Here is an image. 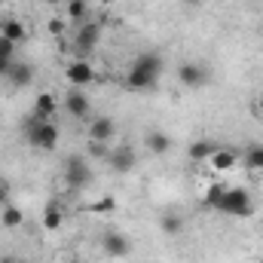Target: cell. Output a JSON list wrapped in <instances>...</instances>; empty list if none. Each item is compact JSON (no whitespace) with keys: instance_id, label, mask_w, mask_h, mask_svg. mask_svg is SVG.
Masks as SVG:
<instances>
[{"instance_id":"f546056e","label":"cell","mask_w":263,"mask_h":263,"mask_svg":"<svg viewBox=\"0 0 263 263\" xmlns=\"http://www.w3.org/2000/svg\"><path fill=\"white\" fill-rule=\"evenodd\" d=\"M0 263H28V260H18V257H0Z\"/></svg>"},{"instance_id":"cb8c5ba5","label":"cell","mask_w":263,"mask_h":263,"mask_svg":"<svg viewBox=\"0 0 263 263\" xmlns=\"http://www.w3.org/2000/svg\"><path fill=\"white\" fill-rule=\"evenodd\" d=\"M223 190H227V184H220V181H211L208 184V190H205V196H202V208H217V202L223 196Z\"/></svg>"},{"instance_id":"4dcf8cb0","label":"cell","mask_w":263,"mask_h":263,"mask_svg":"<svg viewBox=\"0 0 263 263\" xmlns=\"http://www.w3.org/2000/svg\"><path fill=\"white\" fill-rule=\"evenodd\" d=\"M184 3H187V6H199V3H202V0H184Z\"/></svg>"},{"instance_id":"ac0fdd59","label":"cell","mask_w":263,"mask_h":263,"mask_svg":"<svg viewBox=\"0 0 263 263\" xmlns=\"http://www.w3.org/2000/svg\"><path fill=\"white\" fill-rule=\"evenodd\" d=\"M62 223H65V211H62V205L55 199H49L43 205V230H59Z\"/></svg>"},{"instance_id":"1f68e13d","label":"cell","mask_w":263,"mask_h":263,"mask_svg":"<svg viewBox=\"0 0 263 263\" xmlns=\"http://www.w3.org/2000/svg\"><path fill=\"white\" fill-rule=\"evenodd\" d=\"M49 3H67V0H49Z\"/></svg>"},{"instance_id":"5bb4252c","label":"cell","mask_w":263,"mask_h":263,"mask_svg":"<svg viewBox=\"0 0 263 263\" xmlns=\"http://www.w3.org/2000/svg\"><path fill=\"white\" fill-rule=\"evenodd\" d=\"M55 114H59V98H55L52 92H40V95L34 98L31 117H37V120H52Z\"/></svg>"},{"instance_id":"3957f363","label":"cell","mask_w":263,"mask_h":263,"mask_svg":"<svg viewBox=\"0 0 263 263\" xmlns=\"http://www.w3.org/2000/svg\"><path fill=\"white\" fill-rule=\"evenodd\" d=\"M214 211L230 214V217H251L254 214V199H251V193L245 187H227Z\"/></svg>"},{"instance_id":"8fae6325","label":"cell","mask_w":263,"mask_h":263,"mask_svg":"<svg viewBox=\"0 0 263 263\" xmlns=\"http://www.w3.org/2000/svg\"><path fill=\"white\" fill-rule=\"evenodd\" d=\"M107 162H110V168H114L117 175H129L132 168L138 165V156H135L132 147H117V150H110Z\"/></svg>"},{"instance_id":"4fadbf2b","label":"cell","mask_w":263,"mask_h":263,"mask_svg":"<svg viewBox=\"0 0 263 263\" xmlns=\"http://www.w3.org/2000/svg\"><path fill=\"white\" fill-rule=\"evenodd\" d=\"M86 132H89V141H101V144H107V141L117 135V123H114L110 117H95Z\"/></svg>"},{"instance_id":"83f0119b","label":"cell","mask_w":263,"mask_h":263,"mask_svg":"<svg viewBox=\"0 0 263 263\" xmlns=\"http://www.w3.org/2000/svg\"><path fill=\"white\" fill-rule=\"evenodd\" d=\"M6 202H9V190H6V184L0 181V208H3Z\"/></svg>"},{"instance_id":"f1b7e54d","label":"cell","mask_w":263,"mask_h":263,"mask_svg":"<svg viewBox=\"0 0 263 263\" xmlns=\"http://www.w3.org/2000/svg\"><path fill=\"white\" fill-rule=\"evenodd\" d=\"M251 110H254V114H260V117H263V95L257 98V101H254V107H251Z\"/></svg>"},{"instance_id":"52a82bcc","label":"cell","mask_w":263,"mask_h":263,"mask_svg":"<svg viewBox=\"0 0 263 263\" xmlns=\"http://www.w3.org/2000/svg\"><path fill=\"white\" fill-rule=\"evenodd\" d=\"M101 248H104V254L114 257V260H123V257H129L132 254L129 236H123L120 230H107V233L101 236Z\"/></svg>"},{"instance_id":"484cf974","label":"cell","mask_w":263,"mask_h":263,"mask_svg":"<svg viewBox=\"0 0 263 263\" xmlns=\"http://www.w3.org/2000/svg\"><path fill=\"white\" fill-rule=\"evenodd\" d=\"M89 153H92V156L107 159V156H110V147H107V144H101V141H89Z\"/></svg>"},{"instance_id":"9a60e30c","label":"cell","mask_w":263,"mask_h":263,"mask_svg":"<svg viewBox=\"0 0 263 263\" xmlns=\"http://www.w3.org/2000/svg\"><path fill=\"white\" fill-rule=\"evenodd\" d=\"M144 144H147V150L153 156H165L172 150V138H168V132H162V129H150L147 138H144Z\"/></svg>"},{"instance_id":"7a4b0ae2","label":"cell","mask_w":263,"mask_h":263,"mask_svg":"<svg viewBox=\"0 0 263 263\" xmlns=\"http://www.w3.org/2000/svg\"><path fill=\"white\" fill-rule=\"evenodd\" d=\"M59 138H62V132L59 126L52 123V120H37V117H31L28 120V126H25V141L34 147V150H55L59 147Z\"/></svg>"},{"instance_id":"30bf717a","label":"cell","mask_w":263,"mask_h":263,"mask_svg":"<svg viewBox=\"0 0 263 263\" xmlns=\"http://www.w3.org/2000/svg\"><path fill=\"white\" fill-rule=\"evenodd\" d=\"M239 159H242V150H236V147H217L208 162H211L214 172H233L239 165Z\"/></svg>"},{"instance_id":"6da1fadb","label":"cell","mask_w":263,"mask_h":263,"mask_svg":"<svg viewBox=\"0 0 263 263\" xmlns=\"http://www.w3.org/2000/svg\"><path fill=\"white\" fill-rule=\"evenodd\" d=\"M162 70H165V59L159 52H141L135 62H132L129 73H126V86L135 92H147V89H156L159 80H162Z\"/></svg>"},{"instance_id":"7402d4cb","label":"cell","mask_w":263,"mask_h":263,"mask_svg":"<svg viewBox=\"0 0 263 263\" xmlns=\"http://www.w3.org/2000/svg\"><path fill=\"white\" fill-rule=\"evenodd\" d=\"M67 18L73 22V25H83V22H89V3L86 0H67Z\"/></svg>"},{"instance_id":"d6986e66","label":"cell","mask_w":263,"mask_h":263,"mask_svg":"<svg viewBox=\"0 0 263 263\" xmlns=\"http://www.w3.org/2000/svg\"><path fill=\"white\" fill-rule=\"evenodd\" d=\"M0 223H3L6 230H18V227L25 223V211H22L18 205H3V208H0Z\"/></svg>"},{"instance_id":"277c9868","label":"cell","mask_w":263,"mask_h":263,"mask_svg":"<svg viewBox=\"0 0 263 263\" xmlns=\"http://www.w3.org/2000/svg\"><path fill=\"white\" fill-rule=\"evenodd\" d=\"M92 165H89V159L86 156H80V153H73V156H67L65 159V181L70 190H83V187H89L92 184Z\"/></svg>"},{"instance_id":"ba28073f","label":"cell","mask_w":263,"mask_h":263,"mask_svg":"<svg viewBox=\"0 0 263 263\" xmlns=\"http://www.w3.org/2000/svg\"><path fill=\"white\" fill-rule=\"evenodd\" d=\"M65 110H67V117H73V120H86L92 114V101H89V95L83 89L73 86L65 95Z\"/></svg>"},{"instance_id":"44dd1931","label":"cell","mask_w":263,"mask_h":263,"mask_svg":"<svg viewBox=\"0 0 263 263\" xmlns=\"http://www.w3.org/2000/svg\"><path fill=\"white\" fill-rule=\"evenodd\" d=\"M242 162L248 165V172H263V144H251L242 150Z\"/></svg>"},{"instance_id":"4316f807","label":"cell","mask_w":263,"mask_h":263,"mask_svg":"<svg viewBox=\"0 0 263 263\" xmlns=\"http://www.w3.org/2000/svg\"><path fill=\"white\" fill-rule=\"evenodd\" d=\"M46 28H49V34H55V37H59V34L65 31V25H62L59 18H49V22H46Z\"/></svg>"},{"instance_id":"e0dca14e","label":"cell","mask_w":263,"mask_h":263,"mask_svg":"<svg viewBox=\"0 0 263 263\" xmlns=\"http://www.w3.org/2000/svg\"><path fill=\"white\" fill-rule=\"evenodd\" d=\"M214 150H217V144H214V141L199 138V141H193V144L187 147V156H190V162H208V159L214 156Z\"/></svg>"},{"instance_id":"7c38bea8","label":"cell","mask_w":263,"mask_h":263,"mask_svg":"<svg viewBox=\"0 0 263 263\" xmlns=\"http://www.w3.org/2000/svg\"><path fill=\"white\" fill-rule=\"evenodd\" d=\"M6 80H9V86H15V89H25V86H31L34 83V67L28 65V62H12L9 70H6Z\"/></svg>"},{"instance_id":"2e32d148","label":"cell","mask_w":263,"mask_h":263,"mask_svg":"<svg viewBox=\"0 0 263 263\" xmlns=\"http://www.w3.org/2000/svg\"><path fill=\"white\" fill-rule=\"evenodd\" d=\"M0 37H6L12 43H25L28 40V25L18 22V18H3L0 22Z\"/></svg>"},{"instance_id":"8992f818","label":"cell","mask_w":263,"mask_h":263,"mask_svg":"<svg viewBox=\"0 0 263 263\" xmlns=\"http://www.w3.org/2000/svg\"><path fill=\"white\" fill-rule=\"evenodd\" d=\"M208 80H211V70L199 62H184L178 67V83L187 89H202V86H208Z\"/></svg>"},{"instance_id":"d4e9b609","label":"cell","mask_w":263,"mask_h":263,"mask_svg":"<svg viewBox=\"0 0 263 263\" xmlns=\"http://www.w3.org/2000/svg\"><path fill=\"white\" fill-rule=\"evenodd\" d=\"M114 208H117V199H114V196H101L98 202H92V205H89V211H92V214H110Z\"/></svg>"},{"instance_id":"5b68a950","label":"cell","mask_w":263,"mask_h":263,"mask_svg":"<svg viewBox=\"0 0 263 263\" xmlns=\"http://www.w3.org/2000/svg\"><path fill=\"white\" fill-rule=\"evenodd\" d=\"M98 40H101V25L98 22H83L73 34V49L80 52V59H86L98 46Z\"/></svg>"},{"instance_id":"836d02e7","label":"cell","mask_w":263,"mask_h":263,"mask_svg":"<svg viewBox=\"0 0 263 263\" xmlns=\"http://www.w3.org/2000/svg\"><path fill=\"white\" fill-rule=\"evenodd\" d=\"M22 3H28V0H22Z\"/></svg>"},{"instance_id":"9c48e42d","label":"cell","mask_w":263,"mask_h":263,"mask_svg":"<svg viewBox=\"0 0 263 263\" xmlns=\"http://www.w3.org/2000/svg\"><path fill=\"white\" fill-rule=\"evenodd\" d=\"M65 77L70 86H77V89H83V86H89V83H95V67L89 65L86 59H77V62H70L65 67Z\"/></svg>"},{"instance_id":"ffe728a7","label":"cell","mask_w":263,"mask_h":263,"mask_svg":"<svg viewBox=\"0 0 263 263\" xmlns=\"http://www.w3.org/2000/svg\"><path fill=\"white\" fill-rule=\"evenodd\" d=\"M159 230H162L165 236H181V233H184V217H181L178 211H165V214L159 217Z\"/></svg>"},{"instance_id":"603a6c76","label":"cell","mask_w":263,"mask_h":263,"mask_svg":"<svg viewBox=\"0 0 263 263\" xmlns=\"http://www.w3.org/2000/svg\"><path fill=\"white\" fill-rule=\"evenodd\" d=\"M12 62H15V43L0 37V77H6V70H9Z\"/></svg>"},{"instance_id":"d6a6232c","label":"cell","mask_w":263,"mask_h":263,"mask_svg":"<svg viewBox=\"0 0 263 263\" xmlns=\"http://www.w3.org/2000/svg\"><path fill=\"white\" fill-rule=\"evenodd\" d=\"M257 263H263V257H260V260H257Z\"/></svg>"}]
</instances>
